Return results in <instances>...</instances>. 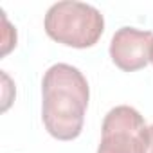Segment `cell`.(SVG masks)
Returning a JSON list of instances; mask_svg holds the SVG:
<instances>
[{"instance_id": "cell-3", "label": "cell", "mask_w": 153, "mask_h": 153, "mask_svg": "<svg viewBox=\"0 0 153 153\" xmlns=\"http://www.w3.org/2000/svg\"><path fill=\"white\" fill-rule=\"evenodd\" d=\"M149 128L131 106L112 108L103 121V137L97 153H148Z\"/></svg>"}, {"instance_id": "cell-6", "label": "cell", "mask_w": 153, "mask_h": 153, "mask_svg": "<svg viewBox=\"0 0 153 153\" xmlns=\"http://www.w3.org/2000/svg\"><path fill=\"white\" fill-rule=\"evenodd\" d=\"M151 63H153V45H151Z\"/></svg>"}, {"instance_id": "cell-5", "label": "cell", "mask_w": 153, "mask_h": 153, "mask_svg": "<svg viewBox=\"0 0 153 153\" xmlns=\"http://www.w3.org/2000/svg\"><path fill=\"white\" fill-rule=\"evenodd\" d=\"M149 153H153V124L149 126Z\"/></svg>"}, {"instance_id": "cell-4", "label": "cell", "mask_w": 153, "mask_h": 153, "mask_svg": "<svg viewBox=\"0 0 153 153\" xmlns=\"http://www.w3.org/2000/svg\"><path fill=\"white\" fill-rule=\"evenodd\" d=\"M153 33L135 27H121L110 42L112 61L124 72L144 68L151 61Z\"/></svg>"}, {"instance_id": "cell-2", "label": "cell", "mask_w": 153, "mask_h": 153, "mask_svg": "<svg viewBox=\"0 0 153 153\" xmlns=\"http://www.w3.org/2000/svg\"><path fill=\"white\" fill-rule=\"evenodd\" d=\"M43 25L45 33L54 42L76 49H87L101 38L105 18L90 4L65 0L49 7Z\"/></svg>"}, {"instance_id": "cell-1", "label": "cell", "mask_w": 153, "mask_h": 153, "mask_svg": "<svg viewBox=\"0 0 153 153\" xmlns=\"http://www.w3.org/2000/svg\"><path fill=\"white\" fill-rule=\"evenodd\" d=\"M42 117L47 131L58 140H72L83 130L90 99L87 78L72 65H52L42 81Z\"/></svg>"}]
</instances>
